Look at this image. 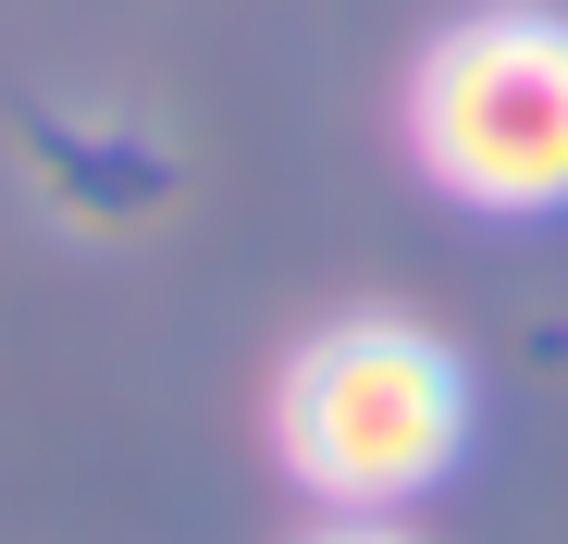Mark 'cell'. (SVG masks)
Segmentation results:
<instances>
[{
  "label": "cell",
  "mask_w": 568,
  "mask_h": 544,
  "mask_svg": "<svg viewBox=\"0 0 568 544\" xmlns=\"http://www.w3.org/2000/svg\"><path fill=\"white\" fill-rule=\"evenodd\" d=\"M284 471H297L334 520H396L408 495H433L469 445V372L457 346L408 310H346L284 359Z\"/></svg>",
  "instance_id": "cell-1"
},
{
  "label": "cell",
  "mask_w": 568,
  "mask_h": 544,
  "mask_svg": "<svg viewBox=\"0 0 568 544\" xmlns=\"http://www.w3.org/2000/svg\"><path fill=\"white\" fill-rule=\"evenodd\" d=\"M408 161L457 211H568V13L483 0L457 13L408 74Z\"/></svg>",
  "instance_id": "cell-2"
},
{
  "label": "cell",
  "mask_w": 568,
  "mask_h": 544,
  "mask_svg": "<svg viewBox=\"0 0 568 544\" xmlns=\"http://www.w3.org/2000/svg\"><path fill=\"white\" fill-rule=\"evenodd\" d=\"M310 544H408V532H396V520H322Z\"/></svg>",
  "instance_id": "cell-3"
}]
</instances>
